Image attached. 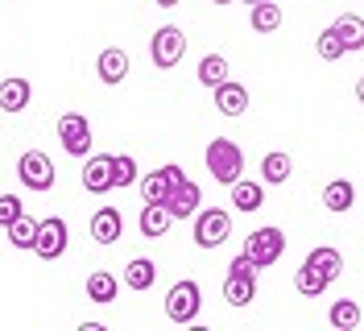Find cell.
I'll return each instance as SVG.
<instances>
[{"label":"cell","instance_id":"cell-1","mask_svg":"<svg viewBox=\"0 0 364 331\" xmlns=\"http://www.w3.org/2000/svg\"><path fill=\"white\" fill-rule=\"evenodd\" d=\"M207 170H211V178H215V182L232 186L236 178L245 174V149H240L236 141H228V137L207 141Z\"/></svg>","mask_w":364,"mask_h":331},{"label":"cell","instance_id":"cell-2","mask_svg":"<svg viewBox=\"0 0 364 331\" xmlns=\"http://www.w3.org/2000/svg\"><path fill=\"white\" fill-rule=\"evenodd\" d=\"M199 310H203V290L199 282H174L170 294H166V315H170V323H195L199 319Z\"/></svg>","mask_w":364,"mask_h":331},{"label":"cell","instance_id":"cell-3","mask_svg":"<svg viewBox=\"0 0 364 331\" xmlns=\"http://www.w3.org/2000/svg\"><path fill=\"white\" fill-rule=\"evenodd\" d=\"M228 232H232V216L224 207H203L195 216V244L199 248H220L228 241Z\"/></svg>","mask_w":364,"mask_h":331},{"label":"cell","instance_id":"cell-4","mask_svg":"<svg viewBox=\"0 0 364 331\" xmlns=\"http://www.w3.org/2000/svg\"><path fill=\"white\" fill-rule=\"evenodd\" d=\"M245 253L257 261V269H265V265H273L286 253V232L282 228H257V232H249V241H245Z\"/></svg>","mask_w":364,"mask_h":331},{"label":"cell","instance_id":"cell-5","mask_svg":"<svg viewBox=\"0 0 364 331\" xmlns=\"http://www.w3.org/2000/svg\"><path fill=\"white\" fill-rule=\"evenodd\" d=\"M149 54H154V66H161V70L178 66L182 54H186V33L174 29V25H161L154 33V42H149Z\"/></svg>","mask_w":364,"mask_h":331},{"label":"cell","instance_id":"cell-6","mask_svg":"<svg viewBox=\"0 0 364 331\" xmlns=\"http://www.w3.org/2000/svg\"><path fill=\"white\" fill-rule=\"evenodd\" d=\"M58 141H63V149H67L70 157H87L91 154V125H87V116H79V112L58 116Z\"/></svg>","mask_w":364,"mask_h":331},{"label":"cell","instance_id":"cell-7","mask_svg":"<svg viewBox=\"0 0 364 331\" xmlns=\"http://www.w3.org/2000/svg\"><path fill=\"white\" fill-rule=\"evenodd\" d=\"M67 220H58V216H46L38 224V241H33V253L42 257V261H58L63 253H67Z\"/></svg>","mask_w":364,"mask_h":331},{"label":"cell","instance_id":"cell-8","mask_svg":"<svg viewBox=\"0 0 364 331\" xmlns=\"http://www.w3.org/2000/svg\"><path fill=\"white\" fill-rule=\"evenodd\" d=\"M17 174L29 191H50L54 186V162L42 154V149H25L21 162H17Z\"/></svg>","mask_w":364,"mask_h":331},{"label":"cell","instance_id":"cell-9","mask_svg":"<svg viewBox=\"0 0 364 331\" xmlns=\"http://www.w3.org/2000/svg\"><path fill=\"white\" fill-rule=\"evenodd\" d=\"M182 182H186L182 166H174V162H170V166H161V170H154V174L141 178V199H145V203H166V199H170V191H174V186H182Z\"/></svg>","mask_w":364,"mask_h":331},{"label":"cell","instance_id":"cell-10","mask_svg":"<svg viewBox=\"0 0 364 331\" xmlns=\"http://www.w3.org/2000/svg\"><path fill=\"white\" fill-rule=\"evenodd\" d=\"M112 154H87L83 162V186H87L91 195H104V191H112L116 178H112Z\"/></svg>","mask_w":364,"mask_h":331},{"label":"cell","instance_id":"cell-11","mask_svg":"<svg viewBox=\"0 0 364 331\" xmlns=\"http://www.w3.org/2000/svg\"><path fill=\"white\" fill-rule=\"evenodd\" d=\"M166 207H170V216H174V220H195V216H199V207H203V191L186 178L182 186H174V191H170Z\"/></svg>","mask_w":364,"mask_h":331},{"label":"cell","instance_id":"cell-12","mask_svg":"<svg viewBox=\"0 0 364 331\" xmlns=\"http://www.w3.org/2000/svg\"><path fill=\"white\" fill-rule=\"evenodd\" d=\"M95 75L108 83V88H116V83H124V75H129V54L120 50V46H112V50H104L100 58H95Z\"/></svg>","mask_w":364,"mask_h":331},{"label":"cell","instance_id":"cell-13","mask_svg":"<svg viewBox=\"0 0 364 331\" xmlns=\"http://www.w3.org/2000/svg\"><path fill=\"white\" fill-rule=\"evenodd\" d=\"M215 108H220V116H245L249 112V91L228 79V83L215 88Z\"/></svg>","mask_w":364,"mask_h":331},{"label":"cell","instance_id":"cell-14","mask_svg":"<svg viewBox=\"0 0 364 331\" xmlns=\"http://www.w3.org/2000/svg\"><path fill=\"white\" fill-rule=\"evenodd\" d=\"M170 224H174V216H170L166 203H145V207H141V236L158 241V236L170 232Z\"/></svg>","mask_w":364,"mask_h":331},{"label":"cell","instance_id":"cell-15","mask_svg":"<svg viewBox=\"0 0 364 331\" xmlns=\"http://www.w3.org/2000/svg\"><path fill=\"white\" fill-rule=\"evenodd\" d=\"M120 211H116V207H100V211H95V216H91V236H95V241L100 244H116L120 241Z\"/></svg>","mask_w":364,"mask_h":331},{"label":"cell","instance_id":"cell-16","mask_svg":"<svg viewBox=\"0 0 364 331\" xmlns=\"http://www.w3.org/2000/svg\"><path fill=\"white\" fill-rule=\"evenodd\" d=\"M158 282V265L149 261V257H133V261L124 265V286L129 290H149Z\"/></svg>","mask_w":364,"mask_h":331},{"label":"cell","instance_id":"cell-17","mask_svg":"<svg viewBox=\"0 0 364 331\" xmlns=\"http://www.w3.org/2000/svg\"><path fill=\"white\" fill-rule=\"evenodd\" d=\"M252 294H257V282H252L249 273H228V278H224V298H228V307H249Z\"/></svg>","mask_w":364,"mask_h":331},{"label":"cell","instance_id":"cell-18","mask_svg":"<svg viewBox=\"0 0 364 331\" xmlns=\"http://www.w3.org/2000/svg\"><path fill=\"white\" fill-rule=\"evenodd\" d=\"M116 290H120V282H116L108 269H95V273H87V298H91V303L108 307V303H116Z\"/></svg>","mask_w":364,"mask_h":331},{"label":"cell","instance_id":"cell-19","mask_svg":"<svg viewBox=\"0 0 364 331\" xmlns=\"http://www.w3.org/2000/svg\"><path fill=\"white\" fill-rule=\"evenodd\" d=\"M29 79H4L0 83V108L4 112H25L29 108Z\"/></svg>","mask_w":364,"mask_h":331},{"label":"cell","instance_id":"cell-20","mask_svg":"<svg viewBox=\"0 0 364 331\" xmlns=\"http://www.w3.org/2000/svg\"><path fill=\"white\" fill-rule=\"evenodd\" d=\"M228 79H232V66H228V58L224 54H207L203 63H199V83H203V88H220V83H228Z\"/></svg>","mask_w":364,"mask_h":331},{"label":"cell","instance_id":"cell-21","mask_svg":"<svg viewBox=\"0 0 364 331\" xmlns=\"http://www.w3.org/2000/svg\"><path fill=\"white\" fill-rule=\"evenodd\" d=\"M232 203H236V211H257V207L265 203V186L236 178V182H232Z\"/></svg>","mask_w":364,"mask_h":331},{"label":"cell","instance_id":"cell-22","mask_svg":"<svg viewBox=\"0 0 364 331\" xmlns=\"http://www.w3.org/2000/svg\"><path fill=\"white\" fill-rule=\"evenodd\" d=\"M352 203H356V191H352L348 178H336V182L323 186V207H327V211H348Z\"/></svg>","mask_w":364,"mask_h":331},{"label":"cell","instance_id":"cell-23","mask_svg":"<svg viewBox=\"0 0 364 331\" xmlns=\"http://www.w3.org/2000/svg\"><path fill=\"white\" fill-rule=\"evenodd\" d=\"M306 261L315 265V269L323 273V278H327V282H336V278L343 273V257L336 253V248H331V244H318V248H311V257H306Z\"/></svg>","mask_w":364,"mask_h":331},{"label":"cell","instance_id":"cell-24","mask_svg":"<svg viewBox=\"0 0 364 331\" xmlns=\"http://www.w3.org/2000/svg\"><path fill=\"white\" fill-rule=\"evenodd\" d=\"M249 25L257 29V33H277V29H282V4H273V0H261V4H252Z\"/></svg>","mask_w":364,"mask_h":331},{"label":"cell","instance_id":"cell-25","mask_svg":"<svg viewBox=\"0 0 364 331\" xmlns=\"http://www.w3.org/2000/svg\"><path fill=\"white\" fill-rule=\"evenodd\" d=\"M290 170H294L290 154H265L261 157V182H269V186H282V182L290 178Z\"/></svg>","mask_w":364,"mask_h":331},{"label":"cell","instance_id":"cell-26","mask_svg":"<svg viewBox=\"0 0 364 331\" xmlns=\"http://www.w3.org/2000/svg\"><path fill=\"white\" fill-rule=\"evenodd\" d=\"M331 29H336V38L343 42V50H364V21H360V17L343 13L340 21L331 25Z\"/></svg>","mask_w":364,"mask_h":331},{"label":"cell","instance_id":"cell-27","mask_svg":"<svg viewBox=\"0 0 364 331\" xmlns=\"http://www.w3.org/2000/svg\"><path fill=\"white\" fill-rule=\"evenodd\" d=\"M294 286H298V294H302V298H318V294L331 286V282H327V278H323V273H318L311 261H306V265L294 273Z\"/></svg>","mask_w":364,"mask_h":331},{"label":"cell","instance_id":"cell-28","mask_svg":"<svg viewBox=\"0 0 364 331\" xmlns=\"http://www.w3.org/2000/svg\"><path fill=\"white\" fill-rule=\"evenodd\" d=\"M38 224L42 220H33V216H21V220H13L4 232H9V241L17 244V248H33V241H38Z\"/></svg>","mask_w":364,"mask_h":331},{"label":"cell","instance_id":"cell-29","mask_svg":"<svg viewBox=\"0 0 364 331\" xmlns=\"http://www.w3.org/2000/svg\"><path fill=\"white\" fill-rule=\"evenodd\" d=\"M327 319H331V327H336V331H352V327H360V307L343 298V303H336V307H331V315H327Z\"/></svg>","mask_w":364,"mask_h":331},{"label":"cell","instance_id":"cell-30","mask_svg":"<svg viewBox=\"0 0 364 331\" xmlns=\"http://www.w3.org/2000/svg\"><path fill=\"white\" fill-rule=\"evenodd\" d=\"M315 50H318V58H327V63H340L343 54H348V50H343V42H340V38H336V29H331V25H327V29L318 33Z\"/></svg>","mask_w":364,"mask_h":331},{"label":"cell","instance_id":"cell-31","mask_svg":"<svg viewBox=\"0 0 364 331\" xmlns=\"http://www.w3.org/2000/svg\"><path fill=\"white\" fill-rule=\"evenodd\" d=\"M112 178H116V186H133V182H136V162H133L129 154H116Z\"/></svg>","mask_w":364,"mask_h":331},{"label":"cell","instance_id":"cell-32","mask_svg":"<svg viewBox=\"0 0 364 331\" xmlns=\"http://www.w3.org/2000/svg\"><path fill=\"white\" fill-rule=\"evenodd\" d=\"M21 216H25L21 199H17V195H0V228H9V224L21 220Z\"/></svg>","mask_w":364,"mask_h":331},{"label":"cell","instance_id":"cell-33","mask_svg":"<svg viewBox=\"0 0 364 331\" xmlns=\"http://www.w3.org/2000/svg\"><path fill=\"white\" fill-rule=\"evenodd\" d=\"M228 273H249V278H257V261H252L249 253H240L236 261L228 265Z\"/></svg>","mask_w":364,"mask_h":331},{"label":"cell","instance_id":"cell-34","mask_svg":"<svg viewBox=\"0 0 364 331\" xmlns=\"http://www.w3.org/2000/svg\"><path fill=\"white\" fill-rule=\"evenodd\" d=\"M154 4H161V9H174V4H182V0H154Z\"/></svg>","mask_w":364,"mask_h":331},{"label":"cell","instance_id":"cell-35","mask_svg":"<svg viewBox=\"0 0 364 331\" xmlns=\"http://www.w3.org/2000/svg\"><path fill=\"white\" fill-rule=\"evenodd\" d=\"M356 100L364 104V75H360V83H356Z\"/></svg>","mask_w":364,"mask_h":331},{"label":"cell","instance_id":"cell-36","mask_svg":"<svg viewBox=\"0 0 364 331\" xmlns=\"http://www.w3.org/2000/svg\"><path fill=\"white\" fill-rule=\"evenodd\" d=\"M245 4H261V0H245Z\"/></svg>","mask_w":364,"mask_h":331},{"label":"cell","instance_id":"cell-37","mask_svg":"<svg viewBox=\"0 0 364 331\" xmlns=\"http://www.w3.org/2000/svg\"><path fill=\"white\" fill-rule=\"evenodd\" d=\"M215 4H232V0H215Z\"/></svg>","mask_w":364,"mask_h":331}]
</instances>
